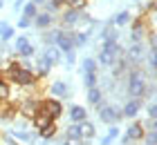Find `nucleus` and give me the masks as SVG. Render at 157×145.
Listing matches in <instances>:
<instances>
[{
  "mask_svg": "<svg viewBox=\"0 0 157 145\" xmlns=\"http://www.w3.org/2000/svg\"><path fill=\"white\" fill-rule=\"evenodd\" d=\"M117 136H119V129H117V127H110V129H108V134H105L103 139H101V145H110L112 141L117 139Z\"/></svg>",
  "mask_w": 157,
  "mask_h": 145,
  "instance_id": "obj_27",
  "label": "nucleus"
},
{
  "mask_svg": "<svg viewBox=\"0 0 157 145\" xmlns=\"http://www.w3.org/2000/svg\"><path fill=\"white\" fill-rule=\"evenodd\" d=\"M18 27H20V29H27V27H32V20H27V18H20V20H18Z\"/></svg>",
  "mask_w": 157,
  "mask_h": 145,
  "instance_id": "obj_36",
  "label": "nucleus"
},
{
  "mask_svg": "<svg viewBox=\"0 0 157 145\" xmlns=\"http://www.w3.org/2000/svg\"><path fill=\"white\" fill-rule=\"evenodd\" d=\"M32 2L36 5V7H38V5H43V2H47V0H32Z\"/></svg>",
  "mask_w": 157,
  "mask_h": 145,
  "instance_id": "obj_41",
  "label": "nucleus"
},
{
  "mask_svg": "<svg viewBox=\"0 0 157 145\" xmlns=\"http://www.w3.org/2000/svg\"><path fill=\"white\" fill-rule=\"evenodd\" d=\"M65 2H67V0H47L45 5H47V11L52 13V11H56V9H61V7L65 5Z\"/></svg>",
  "mask_w": 157,
  "mask_h": 145,
  "instance_id": "obj_29",
  "label": "nucleus"
},
{
  "mask_svg": "<svg viewBox=\"0 0 157 145\" xmlns=\"http://www.w3.org/2000/svg\"><path fill=\"white\" fill-rule=\"evenodd\" d=\"M54 23V16L49 11H43V13H36V18H34V27H38V29H47V27H52Z\"/></svg>",
  "mask_w": 157,
  "mask_h": 145,
  "instance_id": "obj_12",
  "label": "nucleus"
},
{
  "mask_svg": "<svg viewBox=\"0 0 157 145\" xmlns=\"http://www.w3.org/2000/svg\"><path fill=\"white\" fill-rule=\"evenodd\" d=\"M83 81H85V87H88V89L90 87H97V74H85Z\"/></svg>",
  "mask_w": 157,
  "mask_h": 145,
  "instance_id": "obj_33",
  "label": "nucleus"
},
{
  "mask_svg": "<svg viewBox=\"0 0 157 145\" xmlns=\"http://www.w3.org/2000/svg\"><path fill=\"white\" fill-rule=\"evenodd\" d=\"M54 47H59V52H63V54H70V52H74L72 34L59 31V36H56V38H54Z\"/></svg>",
  "mask_w": 157,
  "mask_h": 145,
  "instance_id": "obj_4",
  "label": "nucleus"
},
{
  "mask_svg": "<svg viewBox=\"0 0 157 145\" xmlns=\"http://www.w3.org/2000/svg\"><path fill=\"white\" fill-rule=\"evenodd\" d=\"M11 38H13V29L7 23H0V42L2 40H11Z\"/></svg>",
  "mask_w": 157,
  "mask_h": 145,
  "instance_id": "obj_25",
  "label": "nucleus"
},
{
  "mask_svg": "<svg viewBox=\"0 0 157 145\" xmlns=\"http://www.w3.org/2000/svg\"><path fill=\"white\" fill-rule=\"evenodd\" d=\"M128 58L126 60H130V63H141L146 58V54H144V42H132L130 47H128Z\"/></svg>",
  "mask_w": 157,
  "mask_h": 145,
  "instance_id": "obj_6",
  "label": "nucleus"
},
{
  "mask_svg": "<svg viewBox=\"0 0 157 145\" xmlns=\"http://www.w3.org/2000/svg\"><path fill=\"white\" fill-rule=\"evenodd\" d=\"M101 100H103V92L99 87H90L88 89V103L90 105H101Z\"/></svg>",
  "mask_w": 157,
  "mask_h": 145,
  "instance_id": "obj_17",
  "label": "nucleus"
},
{
  "mask_svg": "<svg viewBox=\"0 0 157 145\" xmlns=\"http://www.w3.org/2000/svg\"><path fill=\"white\" fill-rule=\"evenodd\" d=\"M54 134H56V127H54V123H52V125H49V127H45V129H40V136H43V139H45V141H49V139H54Z\"/></svg>",
  "mask_w": 157,
  "mask_h": 145,
  "instance_id": "obj_31",
  "label": "nucleus"
},
{
  "mask_svg": "<svg viewBox=\"0 0 157 145\" xmlns=\"http://www.w3.org/2000/svg\"><path fill=\"white\" fill-rule=\"evenodd\" d=\"M9 78L16 85H23V87H29L34 85V81H36V74H34L32 69H27V67H20V65H9Z\"/></svg>",
  "mask_w": 157,
  "mask_h": 145,
  "instance_id": "obj_2",
  "label": "nucleus"
},
{
  "mask_svg": "<svg viewBox=\"0 0 157 145\" xmlns=\"http://www.w3.org/2000/svg\"><path fill=\"white\" fill-rule=\"evenodd\" d=\"M27 45H29V36H16V54H20Z\"/></svg>",
  "mask_w": 157,
  "mask_h": 145,
  "instance_id": "obj_28",
  "label": "nucleus"
},
{
  "mask_svg": "<svg viewBox=\"0 0 157 145\" xmlns=\"http://www.w3.org/2000/svg\"><path fill=\"white\" fill-rule=\"evenodd\" d=\"M141 145H146V143H141Z\"/></svg>",
  "mask_w": 157,
  "mask_h": 145,
  "instance_id": "obj_44",
  "label": "nucleus"
},
{
  "mask_svg": "<svg viewBox=\"0 0 157 145\" xmlns=\"http://www.w3.org/2000/svg\"><path fill=\"white\" fill-rule=\"evenodd\" d=\"M36 13H38V7H36V5H34V2H25V9H23V18L32 20V18H36Z\"/></svg>",
  "mask_w": 157,
  "mask_h": 145,
  "instance_id": "obj_23",
  "label": "nucleus"
},
{
  "mask_svg": "<svg viewBox=\"0 0 157 145\" xmlns=\"http://www.w3.org/2000/svg\"><path fill=\"white\" fill-rule=\"evenodd\" d=\"M43 114H47L49 118H59V116L63 114V105L59 103V100H45L43 103Z\"/></svg>",
  "mask_w": 157,
  "mask_h": 145,
  "instance_id": "obj_8",
  "label": "nucleus"
},
{
  "mask_svg": "<svg viewBox=\"0 0 157 145\" xmlns=\"http://www.w3.org/2000/svg\"><path fill=\"white\" fill-rule=\"evenodd\" d=\"M0 81H2V71H0Z\"/></svg>",
  "mask_w": 157,
  "mask_h": 145,
  "instance_id": "obj_42",
  "label": "nucleus"
},
{
  "mask_svg": "<svg viewBox=\"0 0 157 145\" xmlns=\"http://www.w3.org/2000/svg\"><path fill=\"white\" fill-rule=\"evenodd\" d=\"M83 16V11H76V9H65V13H63V25L65 27H72V25H76L78 23V18Z\"/></svg>",
  "mask_w": 157,
  "mask_h": 145,
  "instance_id": "obj_15",
  "label": "nucleus"
},
{
  "mask_svg": "<svg viewBox=\"0 0 157 145\" xmlns=\"http://www.w3.org/2000/svg\"><path fill=\"white\" fill-rule=\"evenodd\" d=\"M144 139H146V145H157V134H155V129H146Z\"/></svg>",
  "mask_w": 157,
  "mask_h": 145,
  "instance_id": "obj_32",
  "label": "nucleus"
},
{
  "mask_svg": "<svg viewBox=\"0 0 157 145\" xmlns=\"http://www.w3.org/2000/svg\"><path fill=\"white\" fill-rule=\"evenodd\" d=\"M65 60H67V65H72V63L76 60V56H74V52H70V54H65Z\"/></svg>",
  "mask_w": 157,
  "mask_h": 145,
  "instance_id": "obj_38",
  "label": "nucleus"
},
{
  "mask_svg": "<svg viewBox=\"0 0 157 145\" xmlns=\"http://www.w3.org/2000/svg\"><path fill=\"white\" fill-rule=\"evenodd\" d=\"M16 139H20V141H27V143H34L36 141V134H32V132H25V129H13L11 132Z\"/></svg>",
  "mask_w": 157,
  "mask_h": 145,
  "instance_id": "obj_22",
  "label": "nucleus"
},
{
  "mask_svg": "<svg viewBox=\"0 0 157 145\" xmlns=\"http://www.w3.org/2000/svg\"><path fill=\"white\" fill-rule=\"evenodd\" d=\"M81 125H83V141H88V143H90V139H94V134H97V127L92 125L90 121H83Z\"/></svg>",
  "mask_w": 157,
  "mask_h": 145,
  "instance_id": "obj_20",
  "label": "nucleus"
},
{
  "mask_svg": "<svg viewBox=\"0 0 157 145\" xmlns=\"http://www.w3.org/2000/svg\"><path fill=\"white\" fill-rule=\"evenodd\" d=\"M101 38H103V42H117V38H119L117 27L112 25V23H108V25L101 29Z\"/></svg>",
  "mask_w": 157,
  "mask_h": 145,
  "instance_id": "obj_14",
  "label": "nucleus"
},
{
  "mask_svg": "<svg viewBox=\"0 0 157 145\" xmlns=\"http://www.w3.org/2000/svg\"><path fill=\"white\" fill-rule=\"evenodd\" d=\"M144 36H146V23L141 18H137V23L132 25L130 38H132V42H144Z\"/></svg>",
  "mask_w": 157,
  "mask_h": 145,
  "instance_id": "obj_10",
  "label": "nucleus"
},
{
  "mask_svg": "<svg viewBox=\"0 0 157 145\" xmlns=\"http://www.w3.org/2000/svg\"><path fill=\"white\" fill-rule=\"evenodd\" d=\"M40 58H43V60H45L47 65H52V67H54V65L61 60V52H59V47H54V45H52V47H47V49H45V54H43Z\"/></svg>",
  "mask_w": 157,
  "mask_h": 145,
  "instance_id": "obj_13",
  "label": "nucleus"
},
{
  "mask_svg": "<svg viewBox=\"0 0 157 145\" xmlns=\"http://www.w3.org/2000/svg\"><path fill=\"white\" fill-rule=\"evenodd\" d=\"M144 134H146V127L141 125V123H130L126 129V139L128 141H144Z\"/></svg>",
  "mask_w": 157,
  "mask_h": 145,
  "instance_id": "obj_5",
  "label": "nucleus"
},
{
  "mask_svg": "<svg viewBox=\"0 0 157 145\" xmlns=\"http://www.w3.org/2000/svg\"><path fill=\"white\" fill-rule=\"evenodd\" d=\"M85 2L88 0H67V9H76V11H83V7H85Z\"/></svg>",
  "mask_w": 157,
  "mask_h": 145,
  "instance_id": "obj_30",
  "label": "nucleus"
},
{
  "mask_svg": "<svg viewBox=\"0 0 157 145\" xmlns=\"http://www.w3.org/2000/svg\"><path fill=\"white\" fill-rule=\"evenodd\" d=\"M99 118L103 123H108V125H115L117 121H121V110L115 105H99Z\"/></svg>",
  "mask_w": 157,
  "mask_h": 145,
  "instance_id": "obj_3",
  "label": "nucleus"
},
{
  "mask_svg": "<svg viewBox=\"0 0 157 145\" xmlns=\"http://www.w3.org/2000/svg\"><path fill=\"white\" fill-rule=\"evenodd\" d=\"M63 145H85V141H81V139H65Z\"/></svg>",
  "mask_w": 157,
  "mask_h": 145,
  "instance_id": "obj_35",
  "label": "nucleus"
},
{
  "mask_svg": "<svg viewBox=\"0 0 157 145\" xmlns=\"http://www.w3.org/2000/svg\"><path fill=\"white\" fill-rule=\"evenodd\" d=\"M52 118H49V116L47 114H36V116H34V127H38V129H45V127H49V125H52Z\"/></svg>",
  "mask_w": 157,
  "mask_h": 145,
  "instance_id": "obj_19",
  "label": "nucleus"
},
{
  "mask_svg": "<svg viewBox=\"0 0 157 145\" xmlns=\"http://www.w3.org/2000/svg\"><path fill=\"white\" fill-rule=\"evenodd\" d=\"M0 7H2V0H0Z\"/></svg>",
  "mask_w": 157,
  "mask_h": 145,
  "instance_id": "obj_43",
  "label": "nucleus"
},
{
  "mask_svg": "<svg viewBox=\"0 0 157 145\" xmlns=\"http://www.w3.org/2000/svg\"><path fill=\"white\" fill-rule=\"evenodd\" d=\"M67 114H70V121H72V123H83V121H88V110L81 107V105H70Z\"/></svg>",
  "mask_w": 157,
  "mask_h": 145,
  "instance_id": "obj_9",
  "label": "nucleus"
},
{
  "mask_svg": "<svg viewBox=\"0 0 157 145\" xmlns=\"http://www.w3.org/2000/svg\"><path fill=\"white\" fill-rule=\"evenodd\" d=\"M0 98H2V100L9 98V87H7L5 81H0Z\"/></svg>",
  "mask_w": 157,
  "mask_h": 145,
  "instance_id": "obj_34",
  "label": "nucleus"
},
{
  "mask_svg": "<svg viewBox=\"0 0 157 145\" xmlns=\"http://www.w3.org/2000/svg\"><path fill=\"white\" fill-rule=\"evenodd\" d=\"M83 71L85 74H97V60L94 58H90V56L83 58Z\"/></svg>",
  "mask_w": 157,
  "mask_h": 145,
  "instance_id": "obj_24",
  "label": "nucleus"
},
{
  "mask_svg": "<svg viewBox=\"0 0 157 145\" xmlns=\"http://www.w3.org/2000/svg\"><path fill=\"white\" fill-rule=\"evenodd\" d=\"M43 112V103L40 100H27V103L23 105V114L27 116V118H34L36 114Z\"/></svg>",
  "mask_w": 157,
  "mask_h": 145,
  "instance_id": "obj_11",
  "label": "nucleus"
},
{
  "mask_svg": "<svg viewBox=\"0 0 157 145\" xmlns=\"http://www.w3.org/2000/svg\"><path fill=\"white\" fill-rule=\"evenodd\" d=\"M155 2H157V0H148V5H146V9H148V11H155Z\"/></svg>",
  "mask_w": 157,
  "mask_h": 145,
  "instance_id": "obj_39",
  "label": "nucleus"
},
{
  "mask_svg": "<svg viewBox=\"0 0 157 145\" xmlns=\"http://www.w3.org/2000/svg\"><path fill=\"white\" fill-rule=\"evenodd\" d=\"M49 92H52V96H67V94H70V87L63 83V81H56V83H52Z\"/></svg>",
  "mask_w": 157,
  "mask_h": 145,
  "instance_id": "obj_18",
  "label": "nucleus"
},
{
  "mask_svg": "<svg viewBox=\"0 0 157 145\" xmlns=\"http://www.w3.org/2000/svg\"><path fill=\"white\" fill-rule=\"evenodd\" d=\"M23 2H25V0H16V2H13V9H20V7H23Z\"/></svg>",
  "mask_w": 157,
  "mask_h": 145,
  "instance_id": "obj_40",
  "label": "nucleus"
},
{
  "mask_svg": "<svg viewBox=\"0 0 157 145\" xmlns=\"http://www.w3.org/2000/svg\"><path fill=\"white\" fill-rule=\"evenodd\" d=\"M65 139H81L83 141V125L81 123H70L65 129Z\"/></svg>",
  "mask_w": 157,
  "mask_h": 145,
  "instance_id": "obj_16",
  "label": "nucleus"
},
{
  "mask_svg": "<svg viewBox=\"0 0 157 145\" xmlns=\"http://www.w3.org/2000/svg\"><path fill=\"white\" fill-rule=\"evenodd\" d=\"M146 110H148V116H151V118H155V116H157V107H155V103H151Z\"/></svg>",
  "mask_w": 157,
  "mask_h": 145,
  "instance_id": "obj_37",
  "label": "nucleus"
},
{
  "mask_svg": "<svg viewBox=\"0 0 157 145\" xmlns=\"http://www.w3.org/2000/svg\"><path fill=\"white\" fill-rule=\"evenodd\" d=\"M139 110H141V100L139 98H130L124 105V110H121V118H135V116L139 114Z\"/></svg>",
  "mask_w": 157,
  "mask_h": 145,
  "instance_id": "obj_7",
  "label": "nucleus"
},
{
  "mask_svg": "<svg viewBox=\"0 0 157 145\" xmlns=\"http://www.w3.org/2000/svg\"><path fill=\"white\" fill-rule=\"evenodd\" d=\"M88 36H90V34H85V31L72 34V42H74V47H83L85 42H88Z\"/></svg>",
  "mask_w": 157,
  "mask_h": 145,
  "instance_id": "obj_26",
  "label": "nucleus"
},
{
  "mask_svg": "<svg viewBox=\"0 0 157 145\" xmlns=\"http://www.w3.org/2000/svg\"><path fill=\"white\" fill-rule=\"evenodd\" d=\"M128 23H130V11H119L117 16L112 18V25H115V27H124Z\"/></svg>",
  "mask_w": 157,
  "mask_h": 145,
  "instance_id": "obj_21",
  "label": "nucleus"
},
{
  "mask_svg": "<svg viewBox=\"0 0 157 145\" xmlns=\"http://www.w3.org/2000/svg\"><path fill=\"white\" fill-rule=\"evenodd\" d=\"M153 92H155V87L153 85L148 87L146 76H144V71H141V69L135 67V69L128 71V94H130V98L144 100L146 96H153Z\"/></svg>",
  "mask_w": 157,
  "mask_h": 145,
  "instance_id": "obj_1",
  "label": "nucleus"
},
{
  "mask_svg": "<svg viewBox=\"0 0 157 145\" xmlns=\"http://www.w3.org/2000/svg\"><path fill=\"white\" fill-rule=\"evenodd\" d=\"M0 45H2V42H0Z\"/></svg>",
  "mask_w": 157,
  "mask_h": 145,
  "instance_id": "obj_45",
  "label": "nucleus"
}]
</instances>
